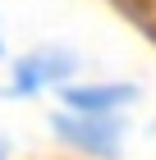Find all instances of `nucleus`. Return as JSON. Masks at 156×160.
Here are the masks:
<instances>
[{
	"mask_svg": "<svg viewBox=\"0 0 156 160\" xmlns=\"http://www.w3.org/2000/svg\"><path fill=\"white\" fill-rule=\"evenodd\" d=\"M55 133H64V137H73L78 147H87V151H96V156H115L120 151V123H110V119H101V114H55Z\"/></svg>",
	"mask_w": 156,
	"mask_h": 160,
	"instance_id": "f257e3e1",
	"label": "nucleus"
},
{
	"mask_svg": "<svg viewBox=\"0 0 156 160\" xmlns=\"http://www.w3.org/2000/svg\"><path fill=\"white\" fill-rule=\"evenodd\" d=\"M78 64H73V55H55V50H46V55H32V60L14 64V96H32V92H41L46 82H55V78L73 73Z\"/></svg>",
	"mask_w": 156,
	"mask_h": 160,
	"instance_id": "f03ea898",
	"label": "nucleus"
},
{
	"mask_svg": "<svg viewBox=\"0 0 156 160\" xmlns=\"http://www.w3.org/2000/svg\"><path fill=\"white\" fill-rule=\"evenodd\" d=\"M133 96H138V92L124 87V82H110V87H69V92H64V105H69L73 114H110V110H120V105H129Z\"/></svg>",
	"mask_w": 156,
	"mask_h": 160,
	"instance_id": "7ed1b4c3",
	"label": "nucleus"
},
{
	"mask_svg": "<svg viewBox=\"0 0 156 160\" xmlns=\"http://www.w3.org/2000/svg\"><path fill=\"white\" fill-rule=\"evenodd\" d=\"M0 156H5V151H0Z\"/></svg>",
	"mask_w": 156,
	"mask_h": 160,
	"instance_id": "20e7f679",
	"label": "nucleus"
}]
</instances>
